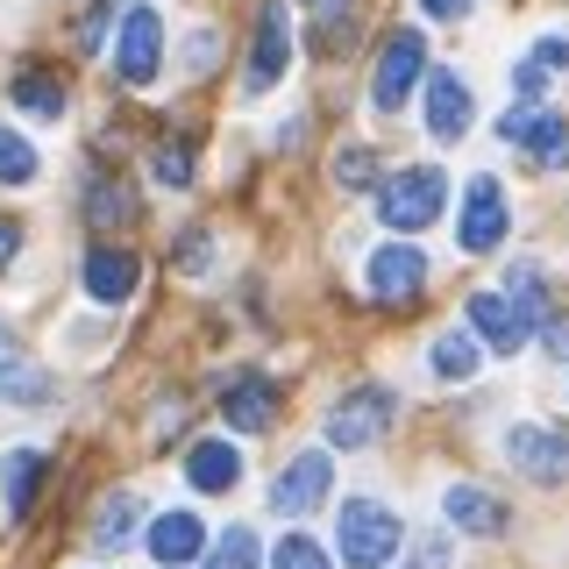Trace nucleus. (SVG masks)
I'll list each match as a JSON object with an SVG mask.
<instances>
[{"mask_svg": "<svg viewBox=\"0 0 569 569\" xmlns=\"http://www.w3.org/2000/svg\"><path fill=\"white\" fill-rule=\"evenodd\" d=\"M399 512L385 506V498H342V512H335V548H342L349 569H378L399 556Z\"/></svg>", "mask_w": 569, "mask_h": 569, "instance_id": "obj_1", "label": "nucleus"}, {"mask_svg": "<svg viewBox=\"0 0 569 569\" xmlns=\"http://www.w3.org/2000/svg\"><path fill=\"white\" fill-rule=\"evenodd\" d=\"M441 207H449V178H441L435 164H413V171H399V178L378 186V221L391 228V236H420V228H435Z\"/></svg>", "mask_w": 569, "mask_h": 569, "instance_id": "obj_2", "label": "nucleus"}, {"mask_svg": "<svg viewBox=\"0 0 569 569\" xmlns=\"http://www.w3.org/2000/svg\"><path fill=\"white\" fill-rule=\"evenodd\" d=\"M420 79H427V36L420 29H391L385 50H378V71H370V107H378V114H399Z\"/></svg>", "mask_w": 569, "mask_h": 569, "instance_id": "obj_3", "label": "nucleus"}, {"mask_svg": "<svg viewBox=\"0 0 569 569\" xmlns=\"http://www.w3.org/2000/svg\"><path fill=\"white\" fill-rule=\"evenodd\" d=\"M391 420H399V391L385 385H356L342 406L328 413V441L335 449H370V441L391 435Z\"/></svg>", "mask_w": 569, "mask_h": 569, "instance_id": "obj_4", "label": "nucleus"}, {"mask_svg": "<svg viewBox=\"0 0 569 569\" xmlns=\"http://www.w3.org/2000/svg\"><path fill=\"white\" fill-rule=\"evenodd\" d=\"M164 71V14L157 8H129L114 29V79L121 86H150Z\"/></svg>", "mask_w": 569, "mask_h": 569, "instance_id": "obj_5", "label": "nucleus"}, {"mask_svg": "<svg viewBox=\"0 0 569 569\" xmlns=\"http://www.w3.org/2000/svg\"><path fill=\"white\" fill-rule=\"evenodd\" d=\"M498 136H506L512 150H527L541 171H562L569 164V121L548 114V107H520V100H512L506 121H498Z\"/></svg>", "mask_w": 569, "mask_h": 569, "instance_id": "obj_6", "label": "nucleus"}, {"mask_svg": "<svg viewBox=\"0 0 569 569\" xmlns=\"http://www.w3.org/2000/svg\"><path fill=\"white\" fill-rule=\"evenodd\" d=\"M470 335H477V349L512 356V349H527L533 335H541V320H533L520 299H506V292H470Z\"/></svg>", "mask_w": 569, "mask_h": 569, "instance_id": "obj_7", "label": "nucleus"}, {"mask_svg": "<svg viewBox=\"0 0 569 569\" xmlns=\"http://www.w3.org/2000/svg\"><path fill=\"white\" fill-rule=\"evenodd\" d=\"M292 64V14L284 0H263L257 8V43H249V71H242V93H271Z\"/></svg>", "mask_w": 569, "mask_h": 569, "instance_id": "obj_8", "label": "nucleus"}, {"mask_svg": "<svg viewBox=\"0 0 569 569\" xmlns=\"http://www.w3.org/2000/svg\"><path fill=\"white\" fill-rule=\"evenodd\" d=\"M506 462L520 477H533V485H562V477H569V435H562V427L520 420V427H506Z\"/></svg>", "mask_w": 569, "mask_h": 569, "instance_id": "obj_9", "label": "nucleus"}, {"mask_svg": "<svg viewBox=\"0 0 569 569\" xmlns=\"http://www.w3.org/2000/svg\"><path fill=\"white\" fill-rule=\"evenodd\" d=\"M456 242L470 249V257H485V249L506 242V192H498V178H491V171H477V178H470V192H462Z\"/></svg>", "mask_w": 569, "mask_h": 569, "instance_id": "obj_10", "label": "nucleus"}, {"mask_svg": "<svg viewBox=\"0 0 569 569\" xmlns=\"http://www.w3.org/2000/svg\"><path fill=\"white\" fill-rule=\"evenodd\" d=\"M363 278H370V299L399 307V299H420V284H427V257H420L413 242H385L378 257L363 263Z\"/></svg>", "mask_w": 569, "mask_h": 569, "instance_id": "obj_11", "label": "nucleus"}, {"mask_svg": "<svg viewBox=\"0 0 569 569\" xmlns=\"http://www.w3.org/2000/svg\"><path fill=\"white\" fill-rule=\"evenodd\" d=\"M328 477H335L328 449H307V456H292V462L278 470V485H271V506H278V512H313L320 498H328Z\"/></svg>", "mask_w": 569, "mask_h": 569, "instance_id": "obj_12", "label": "nucleus"}, {"mask_svg": "<svg viewBox=\"0 0 569 569\" xmlns=\"http://www.w3.org/2000/svg\"><path fill=\"white\" fill-rule=\"evenodd\" d=\"M470 121H477L470 86H462L456 71H427V129H435V142L470 136Z\"/></svg>", "mask_w": 569, "mask_h": 569, "instance_id": "obj_13", "label": "nucleus"}, {"mask_svg": "<svg viewBox=\"0 0 569 569\" xmlns=\"http://www.w3.org/2000/svg\"><path fill=\"white\" fill-rule=\"evenodd\" d=\"M221 413H228V427H236V435H263V427H271V413H278V385L257 378V370H249V378H228V385H221Z\"/></svg>", "mask_w": 569, "mask_h": 569, "instance_id": "obj_14", "label": "nucleus"}, {"mask_svg": "<svg viewBox=\"0 0 569 569\" xmlns=\"http://www.w3.org/2000/svg\"><path fill=\"white\" fill-rule=\"evenodd\" d=\"M136 278H142V263L129 257V249H114V242L86 249V292H93L100 307H121V299L136 292Z\"/></svg>", "mask_w": 569, "mask_h": 569, "instance_id": "obj_15", "label": "nucleus"}, {"mask_svg": "<svg viewBox=\"0 0 569 569\" xmlns=\"http://www.w3.org/2000/svg\"><path fill=\"white\" fill-rule=\"evenodd\" d=\"M0 399H14V406H50V370L29 363L14 335H0Z\"/></svg>", "mask_w": 569, "mask_h": 569, "instance_id": "obj_16", "label": "nucleus"}, {"mask_svg": "<svg viewBox=\"0 0 569 569\" xmlns=\"http://www.w3.org/2000/svg\"><path fill=\"white\" fill-rule=\"evenodd\" d=\"M200 548H207V527L192 520V512H164V520L150 527V562H157V569L200 562Z\"/></svg>", "mask_w": 569, "mask_h": 569, "instance_id": "obj_17", "label": "nucleus"}, {"mask_svg": "<svg viewBox=\"0 0 569 569\" xmlns=\"http://www.w3.org/2000/svg\"><path fill=\"white\" fill-rule=\"evenodd\" d=\"M186 477H192V491H236L242 485V449L236 441H192Z\"/></svg>", "mask_w": 569, "mask_h": 569, "instance_id": "obj_18", "label": "nucleus"}, {"mask_svg": "<svg viewBox=\"0 0 569 569\" xmlns=\"http://www.w3.org/2000/svg\"><path fill=\"white\" fill-rule=\"evenodd\" d=\"M441 512H449V527H462V533H506V506L477 485H449L441 491Z\"/></svg>", "mask_w": 569, "mask_h": 569, "instance_id": "obj_19", "label": "nucleus"}, {"mask_svg": "<svg viewBox=\"0 0 569 569\" xmlns=\"http://www.w3.org/2000/svg\"><path fill=\"white\" fill-rule=\"evenodd\" d=\"M14 107H22V114H36V121H58L64 114V79L58 71H14Z\"/></svg>", "mask_w": 569, "mask_h": 569, "instance_id": "obj_20", "label": "nucleus"}, {"mask_svg": "<svg viewBox=\"0 0 569 569\" xmlns=\"http://www.w3.org/2000/svg\"><path fill=\"white\" fill-rule=\"evenodd\" d=\"M427 363H435V378L470 385V378H477V363H485V349H477V335H470V328H449V335L435 342V356H427Z\"/></svg>", "mask_w": 569, "mask_h": 569, "instance_id": "obj_21", "label": "nucleus"}, {"mask_svg": "<svg viewBox=\"0 0 569 569\" xmlns=\"http://www.w3.org/2000/svg\"><path fill=\"white\" fill-rule=\"evenodd\" d=\"M36 485H43V456H36V449H14L8 462H0V491H8V520H22V512L36 506Z\"/></svg>", "mask_w": 569, "mask_h": 569, "instance_id": "obj_22", "label": "nucleus"}, {"mask_svg": "<svg viewBox=\"0 0 569 569\" xmlns=\"http://www.w3.org/2000/svg\"><path fill=\"white\" fill-rule=\"evenodd\" d=\"M86 221L93 228H129L136 221V192L121 186V178H93V186H86Z\"/></svg>", "mask_w": 569, "mask_h": 569, "instance_id": "obj_23", "label": "nucleus"}, {"mask_svg": "<svg viewBox=\"0 0 569 569\" xmlns=\"http://www.w3.org/2000/svg\"><path fill=\"white\" fill-rule=\"evenodd\" d=\"M142 520V506H136V491H114V498H107V506L93 512V541L100 548H121V541H129V527Z\"/></svg>", "mask_w": 569, "mask_h": 569, "instance_id": "obj_24", "label": "nucleus"}, {"mask_svg": "<svg viewBox=\"0 0 569 569\" xmlns=\"http://www.w3.org/2000/svg\"><path fill=\"white\" fill-rule=\"evenodd\" d=\"M335 186H342V192H370V186H378V150H363V142L335 150Z\"/></svg>", "mask_w": 569, "mask_h": 569, "instance_id": "obj_25", "label": "nucleus"}, {"mask_svg": "<svg viewBox=\"0 0 569 569\" xmlns=\"http://www.w3.org/2000/svg\"><path fill=\"white\" fill-rule=\"evenodd\" d=\"M29 178H36V150H29V136L0 129V186H29Z\"/></svg>", "mask_w": 569, "mask_h": 569, "instance_id": "obj_26", "label": "nucleus"}, {"mask_svg": "<svg viewBox=\"0 0 569 569\" xmlns=\"http://www.w3.org/2000/svg\"><path fill=\"white\" fill-rule=\"evenodd\" d=\"M200 569H257V533H249V527H228L221 548H213Z\"/></svg>", "mask_w": 569, "mask_h": 569, "instance_id": "obj_27", "label": "nucleus"}, {"mask_svg": "<svg viewBox=\"0 0 569 569\" xmlns=\"http://www.w3.org/2000/svg\"><path fill=\"white\" fill-rule=\"evenodd\" d=\"M271 569H335V562H328L320 541H307V533H284V541L271 548Z\"/></svg>", "mask_w": 569, "mask_h": 569, "instance_id": "obj_28", "label": "nucleus"}, {"mask_svg": "<svg viewBox=\"0 0 569 569\" xmlns=\"http://www.w3.org/2000/svg\"><path fill=\"white\" fill-rule=\"evenodd\" d=\"M150 171H157V186L186 192V186H192V142H164V150L150 157Z\"/></svg>", "mask_w": 569, "mask_h": 569, "instance_id": "obj_29", "label": "nucleus"}, {"mask_svg": "<svg viewBox=\"0 0 569 569\" xmlns=\"http://www.w3.org/2000/svg\"><path fill=\"white\" fill-rule=\"evenodd\" d=\"M506 299H520V307L541 320L548 313V292H541V263H512V278H506Z\"/></svg>", "mask_w": 569, "mask_h": 569, "instance_id": "obj_30", "label": "nucleus"}, {"mask_svg": "<svg viewBox=\"0 0 569 569\" xmlns=\"http://www.w3.org/2000/svg\"><path fill=\"white\" fill-rule=\"evenodd\" d=\"M527 58H533V64H541V71H548V79H556V71H569V36H562V29H548V36H541V43H533V50H527Z\"/></svg>", "mask_w": 569, "mask_h": 569, "instance_id": "obj_31", "label": "nucleus"}, {"mask_svg": "<svg viewBox=\"0 0 569 569\" xmlns=\"http://www.w3.org/2000/svg\"><path fill=\"white\" fill-rule=\"evenodd\" d=\"M512 93H520V107H541V93H548V71L533 64V58H520V64H512Z\"/></svg>", "mask_w": 569, "mask_h": 569, "instance_id": "obj_32", "label": "nucleus"}, {"mask_svg": "<svg viewBox=\"0 0 569 569\" xmlns=\"http://www.w3.org/2000/svg\"><path fill=\"white\" fill-rule=\"evenodd\" d=\"M307 8H313V22L335 36V22H349V8H356V0H307Z\"/></svg>", "mask_w": 569, "mask_h": 569, "instance_id": "obj_33", "label": "nucleus"}, {"mask_svg": "<svg viewBox=\"0 0 569 569\" xmlns=\"http://www.w3.org/2000/svg\"><path fill=\"white\" fill-rule=\"evenodd\" d=\"M477 0H420V14H435V22H462Z\"/></svg>", "mask_w": 569, "mask_h": 569, "instance_id": "obj_34", "label": "nucleus"}, {"mask_svg": "<svg viewBox=\"0 0 569 569\" xmlns=\"http://www.w3.org/2000/svg\"><path fill=\"white\" fill-rule=\"evenodd\" d=\"M541 342H548V356L569 363V320H541Z\"/></svg>", "mask_w": 569, "mask_h": 569, "instance_id": "obj_35", "label": "nucleus"}, {"mask_svg": "<svg viewBox=\"0 0 569 569\" xmlns=\"http://www.w3.org/2000/svg\"><path fill=\"white\" fill-rule=\"evenodd\" d=\"M178 263H186V271H207V236H186V249H178Z\"/></svg>", "mask_w": 569, "mask_h": 569, "instance_id": "obj_36", "label": "nucleus"}, {"mask_svg": "<svg viewBox=\"0 0 569 569\" xmlns=\"http://www.w3.org/2000/svg\"><path fill=\"white\" fill-rule=\"evenodd\" d=\"M14 249H22V228H14V221H0V271L14 263Z\"/></svg>", "mask_w": 569, "mask_h": 569, "instance_id": "obj_37", "label": "nucleus"}, {"mask_svg": "<svg viewBox=\"0 0 569 569\" xmlns=\"http://www.w3.org/2000/svg\"><path fill=\"white\" fill-rule=\"evenodd\" d=\"M186 58H192V71H207V64H213V36H192V50H186Z\"/></svg>", "mask_w": 569, "mask_h": 569, "instance_id": "obj_38", "label": "nucleus"}, {"mask_svg": "<svg viewBox=\"0 0 569 569\" xmlns=\"http://www.w3.org/2000/svg\"><path fill=\"white\" fill-rule=\"evenodd\" d=\"M413 569H441V541H420V562Z\"/></svg>", "mask_w": 569, "mask_h": 569, "instance_id": "obj_39", "label": "nucleus"}]
</instances>
